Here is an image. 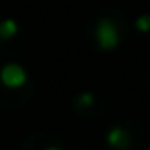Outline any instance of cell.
<instances>
[{
	"label": "cell",
	"mask_w": 150,
	"mask_h": 150,
	"mask_svg": "<svg viewBox=\"0 0 150 150\" xmlns=\"http://www.w3.org/2000/svg\"><path fill=\"white\" fill-rule=\"evenodd\" d=\"M95 39L99 43L101 50L105 52H111L119 45V31H117V25L111 21V19H101L95 27Z\"/></svg>",
	"instance_id": "obj_1"
},
{
	"label": "cell",
	"mask_w": 150,
	"mask_h": 150,
	"mask_svg": "<svg viewBox=\"0 0 150 150\" xmlns=\"http://www.w3.org/2000/svg\"><path fill=\"white\" fill-rule=\"evenodd\" d=\"M0 80L6 88H21L27 82V72L21 64H6L0 70Z\"/></svg>",
	"instance_id": "obj_2"
},
{
	"label": "cell",
	"mask_w": 150,
	"mask_h": 150,
	"mask_svg": "<svg viewBox=\"0 0 150 150\" xmlns=\"http://www.w3.org/2000/svg\"><path fill=\"white\" fill-rule=\"evenodd\" d=\"M107 144L113 148V150H127L129 144H132V136L125 127L121 125H115L107 132Z\"/></svg>",
	"instance_id": "obj_3"
},
{
	"label": "cell",
	"mask_w": 150,
	"mask_h": 150,
	"mask_svg": "<svg viewBox=\"0 0 150 150\" xmlns=\"http://www.w3.org/2000/svg\"><path fill=\"white\" fill-rule=\"evenodd\" d=\"M17 31H19V25L13 19H4L0 23V39H11L17 35Z\"/></svg>",
	"instance_id": "obj_4"
},
{
	"label": "cell",
	"mask_w": 150,
	"mask_h": 150,
	"mask_svg": "<svg viewBox=\"0 0 150 150\" xmlns=\"http://www.w3.org/2000/svg\"><path fill=\"white\" fill-rule=\"evenodd\" d=\"M136 29L140 31V33H150V15L146 13V15H140L138 19H136Z\"/></svg>",
	"instance_id": "obj_5"
},
{
	"label": "cell",
	"mask_w": 150,
	"mask_h": 150,
	"mask_svg": "<svg viewBox=\"0 0 150 150\" xmlns=\"http://www.w3.org/2000/svg\"><path fill=\"white\" fill-rule=\"evenodd\" d=\"M93 103H95V97H93L91 93H82V95L78 97V101H76L78 107H91Z\"/></svg>",
	"instance_id": "obj_6"
},
{
	"label": "cell",
	"mask_w": 150,
	"mask_h": 150,
	"mask_svg": "<svg viewBox=\"0 0 150 150\" xmlns=\"http://www.w3.org/2000/svg\"><path fill=\"white\" fill-rule=\"evenodd\" d=\"M45 150H62V148H58V146H50V148H45Z\"/></svg>",
	"instance_id": "obj_7"
}]
</instances>
